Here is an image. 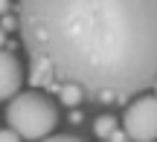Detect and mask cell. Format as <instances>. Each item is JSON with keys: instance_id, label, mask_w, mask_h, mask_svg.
Segmentation results:
<instances>
[{"instance_id": "obj_1", "label": "cell", "mask_w": 157, "mask_h": 142, "mask_svg": "<svg viewBox=\"0 0 157 142\" xmlns=\"http://www.w3.org/2000/svg\"><path fill=\"white\" fill-rule=\"evenodd\" d=\"M29 81L78 84L96 102H128L157 81V0H21Z\"/></svg>"}, {"instance_id": "obj_4", "label": "cell", "mask_w": 157, "mask_h": 142, "mask_svg": "<svg viewBox=\"0 0 157 142\" xmlns=\"http://www.w3.org/2000/svg\"><path fill=\"white\" fill-rule=\"evenodd\" d=\"M21 81H23V73H21L17 58L12 55L9 49L0 46V102L15 96L17 87H21Z\"/></svg>"}, {"instance_id": "obj_11", "label": "cell", "mask_w": 157, "mask_h": 142, "mask_svg": "<svg viewBox=\"0 0 157 142\" xmlns=\"http://www.w3.org/2000/svg\"><path fill=\"white\" fill-rule=\"evenodd\" d=\"M9 12V0H0V15H6Z\"/></svg>"}, {"instance_id": "obj_14", "label": "cell", "mask_w": 157, "mask_h": 142, "mask_svg": "<svg viewBox=\"0 0 157 142\" xmlns=\"http://www.w3.org/2000/svg\"><path fill=\"white\" fill-rule=\"evenodd\" d=\"M102 142H111V139H102Z\"/></svg>"}, {"instance_id": "obj_2", "label": "cell", "mask_w": 157, "mask_h": 142, "mask_svg": "<svg viewBox=\"0 0 157 142\" xmlns=\"http://www.w3.org/2000/svg\"><path fill=\"white\" fill-rule=\"evenodd\" d=\"M6 122H9V128H15L23 139L41 142L44 137H50V133L56 131L58 110H56V104L38 90L15 93L9 110H6Z\"/></svg>"}, {"instance_id": "obj_12", "label": "cell", "mask_w": 157, "mask_h": 142, "mask_svg": "<svg viewBox=\"0 0 157 142\" xmlns=\"http://www.w3.org/2000/svg\"><path fill=\"white\" fill-rule=\"evenodd\" d=\"M6 44V38H3V29H0V46H3Z\"/></svg>"}, {"instance_id": "obj_3", "label": "cell", "mask_w": 157, "mask_h": 142, "mask_svg": "<svg viewBox=\"0 0 157 142\" xmlns=\"http://www.w3.org/2000/svg\"><path fill=\"white\" fill-rule=\"evenodd\" d=\"M131 142H154L157 139V96H140L128 104L122 119Z\"/></svg>"}, {"instance_id": "obj_6", "label": "cell", "mask_w": 157, "mask_h": 142, "mask_svg": "<svg viewBox=\"0 0 157 142\" xmlns=\"http://www.w3.org/2000/svg\"><path fill=\"white\" fill-rule=\"evenodd\" d=\"M113 128H117V119H113V116H99V119L93 122V133L99 139H108Z\"/></svg>"}, {"instance_id": "obj_5", "label": "cell", "mask_w": 157, "mask_h": 142, "mask_svg": "<svg viewBox=\"0 0 157 142\" xmlns=\"http://www.w3.org/2000/svg\"><path fill=\"white\" fill-rule=\"evenodd\" d=\"M56 93H58V99H61L64 107H76V104H82V99H84V90L78 84H61Z\"/></svg>"}, {"instance_id": "obj_13", "label": "cell", "mask_w": 157, "mask_h": 142, "mask_svg": "<svg viewBox=\"0 0 157 142\" xmlns=\"http://www.w3.org/2000/svg\"><path fill=\"white\" fill-rule=\"evenodd\" d=\"M154 93H157V81H154Z\"/></svg>"}, {"instance_id": "obj_7", "label": "cell", "mask_w": 157, "mask_h": 142, "mask_svg": "<svg viewBox=\"0 0 157 142\" xmlns=\"http://www.w3.org/2000/svg\"><path fill=\"white\" fill-rule=\"evenodd\" d=\"M0 142H23V137L15 128H9V131H0Z\"/></svg>"}, {"instance_id": "obj_9", "label": "cell", "mask_w": 157, "mask_h": 142, "mask_svg": "<svg viewBox=\"0 0 157 142\" xmlns=\"http://www.w3.org/2000/svg\"><path fill=\"white\" fill-rule=\"evenodd\" d=\"M111 142H131V137H128V131H117V128H113L111 131V137H108Z\"/></svg>"}, {"instance_id": "obj_10", "label": "cell", "mask_w": 157, "mask_h": 142, "mask_svg": "<svg viewBox=\"0 0 157 142\" xmlns=\"http://www.w3.org/2000/svg\"><path fill=\"white\" fill-rule=\"evenodd\" d=\"M3 29H17V15H3Z\"/></svg>"}, {"instance_id": "obj_8", "label": "cell", "mask_w": 157, "mask_h": 142, "mask_svg": "<svg viewBox=\"0 0 157 142\" xmlns=\"http://www.w3.org/2000/svg\"><path fill=\"white\" fill-rule=\"evenodd\" d=\"M41 142H84L78 137H70V133H58V137H44Z\"/></svg>"}]
</instances>
